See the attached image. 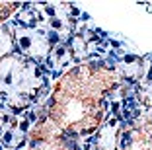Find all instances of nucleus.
I'll return each instance as SVG.
<instances>
[{"label":"nucleus","mask_w":152,"mask_h":150,"mask_svg":"<svg viewBox=\"0 0 152 150\" xmlns=\"http://www.w3.org/2000/svg\"><path fill=\"white\" fill-rule=\"evenodd\" d=\"M119 72L103 62H82L55 82L45 117L70 138L88 137L103 125L107 97L119 86Z\"/></svg>","instance_id":"f257e3e1"},{"label":"nucleus","mask_w":152,"mask_h":150,"mask_svg":"<svg viewBox=\"0 0 152 150\" xmlns=\"http://www.w3.org/2000/svg\"><path fill=\"white\" fill-rule=\"evenodd\" d=\"M29 142H27L26 150H78L74 138L64 135L61 129H57L47 117H41L27 135Z\"/></svg>","instance_id":"f03ea898"},{"label":"nucleus","mask_w":152,"mask_h":150,"mask_svg":"<svg viewBox=\"0 0 152 150\" xmlns=\"http://www.w3.org/2000/svg\"><path fill=\"white\" fill-rule=\"evenodd\" d=\"M115 150H152V115L144 113L117 131Z\"/></svg>","instance_id":"7ed1b4c3"},{"label":"nucleus","mask_w":152,"mask_h":150,"mask_svg":"<svg viewBox=\"0 0 152 150\" xmlns=\"http://www.w3.org/2000/svg\"><path fill=\"white\" fill-rule=\"evenodd\" d=\"M139 96L144 105H152V61L144 59L142 61V72H140V90Z\"/></svg>","instance_id":"20e7f679"},{"label":"nucleus","mask_w":152,"mask_h":150,"mask_svg":"<svg viewBox=\"0 0 152 150\" xmlns=\"http://www.w3.org/2000/svg\"><path fill=\"white\" fill-rule=\"evenodd\" d=\"M18 8L20 4H16V2H0V23L6 22L10 16H14L18 12Z\"/></svg>","instance_id":"39448f33"}]
</instances>
